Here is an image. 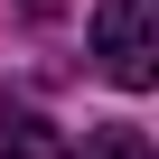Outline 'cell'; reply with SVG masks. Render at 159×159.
<instances>
[{"mask_svg":"<svg viewBox=\"0 0 159 159\" xmlns=\"http://www.w3.org/2000/svg\"><path fill=\"white\" fill-rule=\"evenodd\" d=\"M75 159H150V131H131V122H103V131H84V150Z\"/></svg>","mask_w":159,"mask_h":159,"instance_id":"cell-3","label":"cell"},{"mask_svg":"<svg viewBox=\"0 0 159 159\" xmlns=\"http://www.w3.org/2000/svg\"><path fill=\"white\" fill-rule=\"evenodd\" d=\"M0 159H75V140H66L47 112H19V103H0Z\"/></svg>","mask_w":159,"mask_h":159,"instance_id":"cell-2","label":"cell"},{"mask_svg":"<svg viewBox=\"0 0 159 159\" xmlns=\"http://www.w3.org/2000/svg\"><path fill=\"white\" fill-rule=\"evenodd\" d=\"M94 56L122 94H150L159 84V0H103L94 10Z\"/></svg>","mask_w":159,"mask_h":159,"instance_id":"cell-1","label":"cell"}]
</instances>
